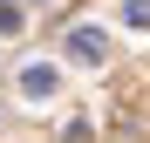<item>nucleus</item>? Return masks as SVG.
I'll return each mask as SVG.
<instances>
[{
  "label": "nucleus",
  "mask_w": 150,
  "mask_h": 143,
  "mask_svg": "<svg viewBox=\"0 0 150 143\" xmlns=\"http://www.w3.org/2000/svg\"><path fill=\"white\" fill-rule=\"evenodd\" d=\"M21 89H28V95H55V68H28Z\"/></svg>",
  "instance_id": "nucleus-2"
},
{
  "label": "nucleus",
  "mask_w": 150,
  "mask_h": 143,
  "mask_svg": "<svg viewBox=\"0 0 150 143\" xmlns=\"http://www.w3.org/2000/svg\"><path fill=\"white\" fill-rule=\"evenodd\" d=\"M123 14H130V27H150V0H130Z\"/></svg>",
  "instance_id": "nucleus-4"
},
{
  "label": "nucleus",
  "mask_w": 150,
  "mask_h": 143,
  "mask_svg": "<svg viewBox=\"0 0 150 143\" xmlns=\"http://www.w3.org/2000/svg\"><path fill=\"white\" fill-rule=\"evenodd\" d=\"M21 27V7H14V0H0V34H14Z\"/></svg>",
  "instance_id": "nucleus-3"
},
{
  "label": "nucleus",
  "mask_w": 150,
  "mask_h": 143,
  "mask_svg": "<svg viewBox=\"0 0 150 143\" xmlns=\"http://www.w3.org/2000/svg\"><path fill=\"white\" fill-rule=\"evenodd\" d=\"M41 7H55V0H41Z\"/></svg>",
  "instance_id": "nucleus-5"
},
{
  "label": "nucleus",
  "mask_w": 150,
  "mask_h": 143,
  "mask_svg": "<svg viewBox=\"0 0 150 143\" xmlns=\"http://www.w3.org/2000/svg\"><path fill=\"white\" fill-rule=\"evenodd\" d=\"M103 55H109V41H103V27H75V34H68V61H82V68H96Z\"/></svg>",
  "instance_id": "nucleus-1"
}]
</instances>
